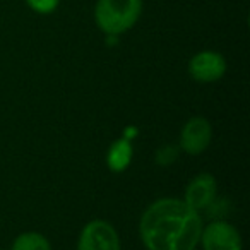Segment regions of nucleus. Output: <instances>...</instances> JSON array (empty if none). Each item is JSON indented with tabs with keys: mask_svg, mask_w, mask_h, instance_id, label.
I'll list each match as a JSON object with an SVG mask.
<instances>
[{
	"mask_svg": "<svg viewBox=\"0 0 250 250\" xmlns=\"http://www.w3.org/2000/svg\"><path fill=\"white\" fill-rule=\"evenodd\" d=\"M202 250H242L243 242L240 231L228 221H212L202 226L201 240Z\"/></svg>",
	"mask_w": 250,
	"mask_h": 250,
	"instance_id": "nucleus-4",
	"label": "nucleus"
},
{
	"mask_svg": "<svg viewBox=\"0 0 250 250\" xmlns=\"http://www.w3.org/2000/svg\"><path fill=\"white\" fill-rule=\"evenodd\" d=\"M202 218L177 197H163L144 209L139 235L147 250H195L201 240Z\"/></svg>",
	"mask_w": 250,
	"mask_h": 250,
	"instance_id": "nucleus-1",
	"label": "nucleus"
},
{
	"mask_svg": "<svg viewBox=\"0 0 250 250\" xmlns=\"http://www.w3.org/2000/svg\"><path fill=\"white\" fill-rule=\"evenodd\" d=\"M77 250H122L120 236L106 219H91L83 226Z\"/></svg>",
	"mask_w": 250,
	"mask_h": 250,
	"instance_id": "nucleus-3",
	"label": "nucleus"
},
{
	"mask_svg": "<svg viewBox=\"0 0 250 250\" xmlns=\"http://www.w3.org/2000/svg\"><path fill=\"white\" fill-rule=\"evenodd\" d=\"M24 2L28 4V7L31 9V11H35L36 14H43V16L53 14L60 4V0H24Z\"/></svg>",
	"mask_w": 250,
	"mask_h": 250,
	"instance_id": "nucleus-10",
	"label": "nucleus"
},
{
	"mask_svg": "<svg viewBox=\"0 0 250 250\" xmlns=\"http://www.w3.org/2000/svg\"><path fill=\"white\" fill-rule=\"evenodd\" d=\"M143 7V0H98L94 22L106 36H120L137 24Z\"/></svg>",
	"mask_w": 250,
	"mask_h": 250,
	"instance_id": "nucleus-2",
	"label": "nucleus"
},
{
	"mask_svg": "<svg viewBox=\"0 0 250 250\" xmlns=\"http://www.w3.org/2000/svg\"><path fill=\"white\" fill-rule=\"evenodd\" d=\"M11 250H52V243L40 231H24L14 238Z\"/></svg>",
	"mask_w": 250,
	"mask_h": 250,
	"instance_id": "nucleus-9",
	"label": "nucleus"
},
{
	"mask_svg": "<svg viewBox=\"0 0 250 250\" xmlns=\"http://www.w3.org/2000/svg\"><path fill=\"white\" fill-rule=\"evenodd\" d=\"M212 139V125L206 117L195 115L185 122L180 132V149L190 156H199L209 147Z\"/></svg>",
	"mask_w": 250,
	"mask_h": 250,
	"instance_id": "nucleus-5",
	"label": "nucleus"
},
{
	"mask_svg": "<svg viewBox=\"0 0 250 250\" xmlns=\"http://www.w3.org/2000/svg\"><path fill=\"white\" fill-rule=\"evenodd\" d=\"M178 158V149L175 146H163L158 149L156 153V163L160 165V167H170L171 163H173L175 160Z\"/></svg>",
	"mask_w": 250,
	"mask_h": 250,
	"instance_id": "nucleus-11",
	"label": "nucleus"
},
{
	"mask_svg": "<svg viewBox=\"0 0 250 250\" xmlns=\"http://www.w3.org/2000/svg\"><path fill=\"white\" fill-rule=\"evenodd\" d=\"M218 192V182L211 173H199L188 182L185 188V204L194 211H202L208 208L216 197Z\"/></svg>",
	"mask_w": 250,
	"mask_h": 250,
	"instance_id": "nucleus-7",
	"label": "nucleus"
},
{
	"mask_svg": "<svg viewBox=\"0 0 250 250\" xmlns=\"http://www.w3.org/2000/svg\"><path fill=\"white\" fill-rule=\"evenodd\" d=\"M134 156V147L129 139H117L106 153V165L111 171L120 173L127 170Z\"/></svg>",
	"mask_w": 250,
	"mask_h": 250,
	"instance_id": "nucleus-8",
	"label": "nucleus"
},
{
	"mask_svg": "<svg viewBox=\"0 0 250 250\" xmlns=\"http://www.w3.org/2000/svg\"><path fill=\"white\" fill-rule=\"evenodd\" d=\"M226 74V59L214 50H202L188 60V76L197 83H216Z\"/></svg>",
	"mask_w": 250,
	"mask_h": 250,
	"instance_id": "nucleus-6",
	"label": "nucleus"
}]
</instances>
